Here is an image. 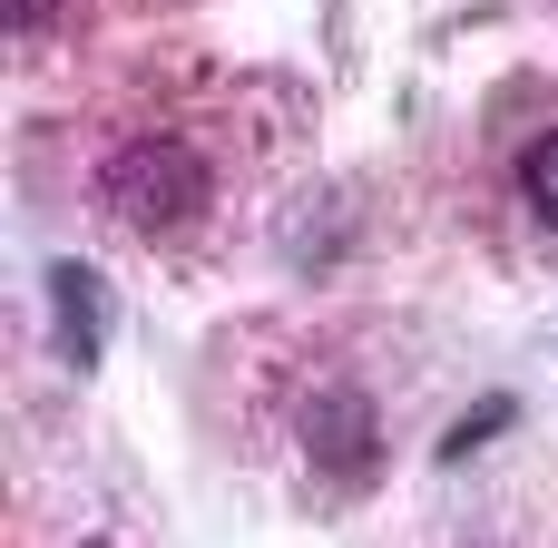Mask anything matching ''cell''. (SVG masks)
Returning <instances> with one entry per match:
<instances>
[{"label": "cell", "instance_id": "1", "mask_svg": "<svg viewBox=\"0 0 558 548\" xmlns=\"http://www.w3.org/2000/svg\"><path fill=\"white\" fill-rule=\"evenodd\" d=\"M98 196H108V216H118L128 235H177V226L206 206V167H196V147H177V137H128V147L98 167Z\"/></svg>", "mask_w": 558, "mask_h": 548}, {"label": "cell", "instance_id": "2", "mask_svg": "<svg viewBox=\"0 0 558 548\" xmlns=\"http://www.w3.org/2000/svg\"><path fill=\"white\" fill-rule=\"evenodd\" d=\"M304 451H314V471H324V480L363 490V480H373V461H383V441H373V402H363V392H324V402L304 412Z\"/></svg>", "mask_w": 558, "mask_h": 548}, {"label": "cell", "instance_id": "3", "mask_svg": "<svg viewBox=\"0 0 558 548\" xmlns=\"http://www.w3.org/2000/svg\"><path fill=\"white\" fill-rule=\"evenodd\" d=\"M49 314H59V353L88 373L98 343H108V284H98L88 265H49Z\"/></svg>", "mask_w": 558, "mask_h": 548}, {"label": "cell", "instance_id": "4", "mask_svg": "<svg viewBox=\"0 0 558 548\" xmlns=\"http://www.w3.org/2000/svg\"><path fill=\"white\" fill-rule=\"evenodd\" d=\"M510 412H520V402H510V392H490V402H481V412H461V422H451V431H441V461H471V451H481V441H490V431H500V422H510Z\"/></svg>", "mask_w": 558, "mask_h": 548}, {"label": "cell", "instance_id": "5", "mask_svg": "<svg viewBox=\"0 0 558 548\" xmlns=\"http://www.w3.org/2000/svg\"><path fill=\"white\" fill-rule=\"evenodd\" d=\"M520 196L539 206V226H558V137H530V157H520Z\"/></svg>", "mask_w": 558, "mask_h": 548}, {"label": "cell", "instance_id": "6", "mask_svg": "<svg viewBox=\"0 0 558 548\" xmlns=\"http://www.w3.org/2000/svg\"><path fill=\"white\" fill-rule=\"evenodd\" d=\"M49 20V0H10V29H39Z\"/></svg>", "mask_w": 558, "mask_h": 548}]
</instances>
